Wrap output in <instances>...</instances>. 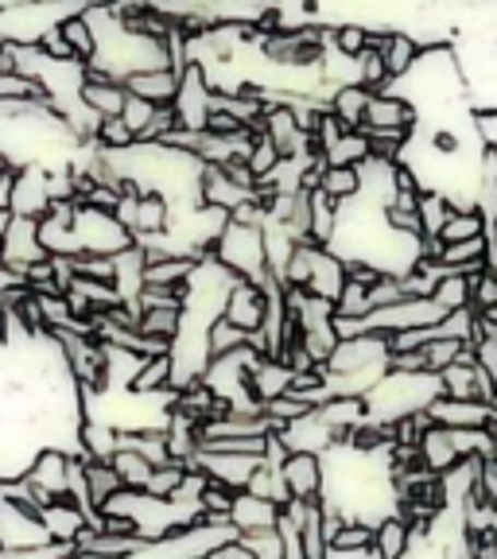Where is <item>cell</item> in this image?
Here are the masks:
<instances>
[{"instance_id": "d6986e66", "label": "cell", "mask_w": 497, "mask_h": 559, "mask_svg": "<svg viewBox=\"0 0 497 559\" xmlns=\"http://www.w3.org/2000/svg\"><path fill=\"white\" fill-rule=\"evenodd\" d=\"M179 79H184V67H159V70H140L132 79H125L129 94L149 97L156 105H171L179 94Z\"/></svg>"}, {"instance_id": "9c48e42d", "label": "cell", "mask_w": 497, "mask_h": 559, "mask_svg": "<svg viewBox=\"0 0 497 559\" xmlns=\"http://www.w3.org/2000/svg\"><path fill=\"white\" fill-rule=\"evenodd\" d=\"M366 132H416L419 129V114L409 97L393 94V90H381V94L369 97L366 105Z\"/></svg>"}, {"instance_id": "8992f818", "label": "cell", "mask_w": 497, "mask_h": 559, "mask_svg": "<svg viewBox=\"0 0 497 559\" xmlns=\"http://www.w3.org/2000/svg\"><path fill=\"white\" fill-rule=\"evenodd\" d=\"M47 540H51V533H47L39 509L0 498V548L16 551V548H35V544H47Z\"/></svg>"}, {"instance_id": "7bdbcfd3", "label": "cell", "mask_w": 497, "mask_h": 559, "mask_svg": "<svg viewBox=\"0 0 497 559\" xmlns=\"http://www.w3.org/2000/svg\"><path fill=\"white\" fill-rule=\"evenodd\" d=\"M234 493L237 489L222 486V481H206V489H202V509L206 513H234Z\"/></svg>"}, {"instance_id": "7c38bea8", "label": "cell", "mask_w": 497, "mask_h": 559, "mask_svg": "<svg viewBox=\"0 0 497 559\" xmlns=\"http://www.w3.org/2000/svg\"><path fill=\"white\" fill-rule=\"evenodd\" d=\"M280 471H284V481H288L292 498H299V501H323V486H327L323 454L292 451L288 463L280 466Z\"/></svg>"}, {"instance_id": "836d02e7", "label": "cell", "mask_w": 497, "mask_h": 559, "mask_svg": "<svg viewBox=\"0 0 497 559\" xmlns=\"http://www.w3.org/2000/svg\"><path fill=\"white\" fill-rule=\"evenodd\" d=\"M319 191H327L334 202H350L362 194V167H342V164H327L323 167V183Z\"/></svg>"}, {"instance_id": "8d00e7d4", "label": "cell", "mask_w": 497, "mask_h": 559, "mask_svg": "<svg viewBox=\"0 0 497 559\" xmlns=\"http://www.w3.org/2000/svg\"><path fill=\"white\" fill-rule=\"evenodd\" d=\"M94 144L102 152H129L132 144H140V136L125 124V117H102L94 132Z\"/></svg>"}, {"instance_id": "816d5d0a", "label": "cell", "mask_w": 497, "mask_h": 559, "mask_svg": "<svg viewBox=\"0 0 497 559\" xmlns=\"http://www.w3.org/2000/svg\"><path fill=\"white\" fill-rule=\"evenodd\" d=\"M0 55H9V44H4V35H0Z\"/></svg>"}, {"instance_id": "d6a6232c", "label": "cell", "mask_w": 497, "mask_h": 559, "mask_svg": "<svg viewBox=\"0 0 497 559\" xmlns=\"http://www.w3.org/2000/svg\"><path fill=\"white\" fill-rule=\"evenodd\" d=\"M327 164H342V167H366L374 159V148H369V132L358 129V132H346V136L334 144V148L323 152Z\"/></svg>"}, {"instance_id": "8fae6325", "label": "cell", "mask_w": 497, "mask_h": 559, "mask_svg": "<svg viewBox=\"0 0 497 559\" xmlns=\"http://www.w3.org/2000/svg\"><path fill=\"white\" fill-rule=\"evenodd\" d=\"M24 478L32 481L39 493H47V498H67L70 493V451L44 447V451L32 459Z\"/></svg>"}, {"instance_id": "ee69618b", "label": "cell", "mask_w": 497, "mask_h": 559, "mask_svg": "<svg viewBox=\"0 0 497 559\" xmlns=\"http://www.w3.org/2000/svg\"><path fill=\"white\" fill-rule=\"evenodd\" d=\"M39 47H44V51L51 55V59H79V55H74V47L67 44V35H62L59 27H55V32H47L44 44H39Z\"/></svg>"}, {"instance_id": "f907efd6", "label": "cell", "mask_w": 497, "mask_h": 559, "mask_svg": "<svg viewBox=\"0 0 497 559\" xmlns=\"http://www.w3.org/2000/svg\"><path fill=\"white\" fill-rule=\"evenodd\" d=\"M12 171H16V167H12V159L0 152V175H12Z\"/></svg>"}, {"instance_id": "f546056e", "label": "cell", "mask_w": 497, "mask_h": 559, "mask_svg": "<svg viewBox=\"0 0 497 559\" xmlns=\"http://www.w3.org/2000/svg\"><path fill=\"white\" fill-rule=\"evenodd\" d=\"M436 299L439 307L447 311H463V307L474 304V288H471V276L466 272H454V269H439V284H436Z\"/></svg>"}, {"instance_id": "30bf717a", "label": "cell", "mask_w": 497, "mask_h": 559, "mask_svg": "<svg viewBox=\"0 0 497 559\" xmlns=\"http://www.w3.org/2000/svg\"><path fill=\"white\" fill-rule=\"evenodd\" d=\"M276 436L284 439V447H288V451H307V454H327L334 443H339V431H334L331 424H327L323 412H319V408L304 412L299 419L284 424V428H280Z\"/></svg>"}, {"instance_id": "ba28073f", "label": "cell", "mask_w": 497, "mask_h": 559, "mask_svg": "<svg viewBox=\"0 0 497 559\" xmlns=\"http://www.w3.org/2000/svg\"><path fill=\"white\" fill-rule=\"evenodd\" d=\"M346 276H350L346 261L334 253L331 245L307 241V280H304V292H311V296L339 304L342 288H346Z\"/></svg>"}, {"instance_id": "3957f363", "label": "cell", "mask_w": 497, "mask_h": 559, "mask_svg": "<svg viewBox=\"0 0 497 559\" xmlns=\"http://www.w3.org/2000/svg\"><path fill=\"white\" fill-rule=\"evenodd\" d=\"M117 218L132 229V237H156L171 226V202L156 191H125L114 210Z\"/></svg>"}, {"instance_id": "d590c367", "label": "cell", "mask_w": 497, "mask_h": 559, "mask_svg": "<svg viewBox=\"0 0 497 559\" xmlns=\"http://www.w3.org/2000/svg\"><path fill=\"white\" fill-rule=\"evenodd\" d=\"M369 24L362 20H342V24H331V47L346 59H358L362 51L369 47Z\"/></svg>"}, {"instance_id": "c3c4849f", "label": "cell", "mask_w": 497, "mask_h": 559, "mask_svg": "<svg viewBox=\"0 0 497 559\" xmlns=\"http://www.w3.org/2000/svg\"><path fill=\"white\" fill-rule=\"evenodd\" d=\"M74 559H121V556H105V551H97V548H79Z\"/></svg>"}, {"instance_id": "cb8c5ba5", "label": "cell", "mask_w": 497, "mask_h": 559, "mask_svg": "<svg viewBox=\"0 0 497 559\" xmlns=\"http://www.w3.org/2000/svg\"><path fill=\"white\" fill-rule=\"evenodd\" d=\"M82 474H86V498H90V509H94V513L125 489L121 474L114 471V463H105V459H86V463H82Z\"/></svg>"}, {"instance_id": "603a6c76", "label": "cell", "mask_w": 497, "mask_h": 559, "mask_svg": "<svg viewBox=\"0 0 497 559\" xmlns=\"http://www.w3.org/2000/svg\"><path fill=\"white\" fill-rule=\"evenodd\" d=\"M129 393L137 396H159V393H175V361L171 354H152L140 366L137 381H132Z\"/></svg>"}, {"instance_id": "ffe728a7", "label": "cell", "mask_w": 497, "mask_h": 559, "mask_svg": "<svg viewBox=\"0 0 497 559\" xmlns=\"http://www.w3.org/2000/svg\"><path fill=\"white\" fill-rule=\"evenodd\" d=\"M412 540H416V533H412V524L404 521L401 513L384 516V521L374 524V556L377 559H404L412 551Z\"/></svg>"}, {"instance_id": "4dcf8cb0", "label": "cell", "mask_w": 497, "mask_h": 559, "mask_svg": "<svg viewBox=\"0 0 497 559\" xmlns=\"http://www.w3.org/2000/svg\"><path fill=\"white\" fill-rule=\"evenodd\" d=\"M342 202H334L327 191H311V241L315 245H331L334 229H339Z\"/></svg>"}, {"instance_id": "7dc6e473", "label": "cell", "mask_w": 497, "mask_h": 559, "mask_svg": "<svg viewBox=\"0 0 497 559\" xmlns=\"http://www.w3.org/2000/svg\"><path fill=\"white\" fill-rule=\"evenodd\" d=\"M12 218H16V214H12V206H0V241H4V234H9Z\"/></svg>"}, {"instance_id": "ab89813d", "label": "cell", "mask_w": 497, "mask_h": 559, "mask_svg": "<svg viewBox=\"0 0 497 559\" xmlns=\"http://www.w3.org/2000/svg\"><path fill=\"white\" fill-rule=\"evenodd\" d=\"M159 109H164V105L149 102V97H140V94H129V102H125L121 117H125V124H129V129L137 132L140 140H144V132L152 129V121H156Z\"/></svg>"}, {"instance_id": "1f68e13d", "label": "cell", "mask_w": 497, "mask_h": 559, "mask_svg": "<svg viewBox=\"0 0 497 559\" xmlns=\"http://www.w3.org/2000/svg\"><path fill=\"white\" fill-rule=\"evenodd\" d=\"M114 463V471L121 474L125 489H144L152 478V471H156V463H152L149 454L132 451V447H117V454L109 459Z\"/></svg>"}, {"instance_id": "f6af8a7d", "label": "cell", "mask_w": 497, "mask_h": 559, "mask_svg": "<svg viewBox=\"0 0 497 559\" xmlns=\"http://www.w3.org/2000/svg\"><path fill=\"white\" fill-rule=\"evenodd\" d=\"M210 559H257V556H253V551H249V548H245L241 540H234V544H226V548L214 551V556H210Z\"/></svg>"}, {"instance_id": "b9f144b4", "label": "cell", "mask_w": 497, "mask_h": 559, "mask_svg": "<svg viewBox=\"0 0 497 559\" xmlns=\"http://www.w3.org/2000/svg\"><path fill=\"white\" fill-rule=\"evenodd\" d=\"M331 548H342V551L374 548V524H369V521H346V524H342V533L331 540Z\"/></svg>"}, {"instance_id": "44dd1931", "label": "cell", "mask_w": 497, "mask_h": 559, "mask_svg": "<svg viewBox=\"0 0 497 559\" xmlns=\"http://www.w3.org/2000/svg\"><path fill=\"white\" fill-rule=\"evenodd\" d=\"M323 419L339 431V439H350L362 424H369V401L366 396H331L327 404H319Z\"/></svg>"}, {"instance_id": "83f0119b", "label": "cell", "mask_w": 497, "mask_h": 559, "mask_svg": "<svg viewBox=\"0 0 497 559\" xmlns=\"http://www.w3.org/2000/svg\"><path fill=\"white\" fill-rule=\"evenodd\" d=\"M471 237H486V218L478 214V206H454L451 214H447L436 241L454 245V241H471Z\"/></svg>"}, {"instance_id": "277c9868", "label": "cell", "mask_w": 497, "mask_h": 559, "mask_svg": "<svg viewBox=\"0 0 497 559\" xmlns=\"http://www.w3.org/2000/svg\"><path fill=\"white\" fill-rule=\"evenodd\" d=\"M269 280H264V284H257V280L237 276L234 288H229L226 311H222V314H226L234 326H241L245 334H257L264 326V319H269V304H272Z\"/></svg>"}, {"instance_id": "5b68a950", "label": "cell", "mask_w": 497, "mask_h": 559, "mask_svg": "<svg viewBox=\"0 0 497 559\" xmlns=\"http://www.w3.org/2000/svg\"><path fill=\"white\" fill-rule=\"evenodd\" d=\"M0 261L9 264L12 272H20L24 276L32 264L47 261L51 257V249L44 245V226H39V218H12L9 234H4V241H0Z\"/></svg>"}, {"instance_id": "f1b7e54d", "label": "cell", "mask_w": 497, "mask_h": 559, "mask_svg": "<svg viewBox=\"0 0 497 559\" xmlns=\"http://www.w3.org/2000/svg\"><path fill=\"white\" fill-rule=\"evenodd\" d=\"M27 102H47L44 86L16 67L0 70V105H27Z\"/></svg>"}, {"instance_id": "ac0fdd59", "label": "cell", "mask_w": 497, "mask_h": 559, "mask_svg": "<svg viewBox=\"0 0 497 559\" xmlns=\"http://www.w3.org/2000/svg\"><path fill=\"white\" fill-rule=\"evenodd\" d=\"M419 463L428 466L431 474H447L451 466L463 463V454L454 447V431L443 428V424H431V428L419 431Z\"/></svg>"}, {"instance_id": "bcb514c9", "label": "cell", "mask_w": 497, "mask_h": 559, "mask_svg": "<svg viewBox=\"0 0 497 559\" xmlns=\"http://www.w3.org/2000/svg\"><path fill=\"white\" fill-rule=\"evenodd\" d=\"M482 489H486V498L497 506V463H486V471H482Z\"/></svg>"}, {"instance_id": "7402d4cb", "label": "cell", "mask_w": 497, "mask_h": 559, "mask_svg": "<svg viewBox=\"0 0 497 559\" xmlns=\"http://www.w3.org/2000/svg\"><path fill=\"white\" fill-rule=\"evenodd\" d=\"M292 373L296 369L288 366L284 358H261L253 369V377H249V389H253L257 401H276V396H284L292 389Z\"/></svg>"}, {"instance_id": "d4e9b609", "label": "cell", "mask_w": 497, "mask_h": 559, "mask_svg": "<svg viewBox=\"0 0 497 559\" xmlns=\"http://www.w3.org/2000/svg\"><path fill=\"white\" fill-rule=\"evenodd\" d=\"M137 331L144 338H159L167 346H175V338L184 331V307H144L137 314Z\"/></svg>"}, {"instance_id": "2e32d148", "label": "cell", "mask_w": 497, "mask_h": 559, "mask_svg": "<svg viewBox=\"0 0 497 559\" xmlns=\"http://www.w3.org/2000/svg\"><path fill=\"white\" fill-rule=\"evenodd\" d=\"M199 194H202V202H206V206H218V210H226V214H234L241 202L257 199V191L234 183V179H229V171L222 164H206V167H202Z\"/></svg>"}, {"instance_id": "681fc988", "label": "cell", "mask_w": 497, "mask_h": 559, "mask_svg": "<svg viewBox=\"0 0 497 559\" xmlns=\"http://www.w3.org/2000/svg\"><path fill=\"white\" fill-rule=\"evenodd\" d=\"M486 237H489V245H494V253H497V214H494V222H489Z\"/></svg>"}, {"instance_id": "484cf974", "label": "cell", "mask_w": 497, "mask_h": 559, "mask_svg": "<svg viewBox=\"0 0 497 559\" xmlns=\"http://www.w3.org/2000/svg\"><path fill=\"white\" fill-rule=\"evenodd\" d=\"M439 384H443V396H451V401H482L474 349L466 354V358L454 361V366H447L443 373H439Z\"/></svg>"}, {"instance_id": "4316f807", "label": "cell", "mask_w": 497, "mask_h": 559, "mask_svg": "<svg viewBox=\"0 0 497 559\" xmlns=\"http://www.w3.org/2000/svg\"><path fill=\"white\" fill-rule=\"evenodd\" d=\"M374 97V90L358 86V82H350V86H339L331 94V114L346 124L350 132H358L366 124V105Z\"/></svg>"}, {"instance_id": "5bb4252c", "label": "cell", "mask_w": 497, "mask_h": 559, "mask_svg": "<svg viewBox=\"0 0 497 559\" xmlns=\"http://www.w3.org/2000/svg\"><path fill=\"white\" fill-rule=\"evenodd\" d=\"M82 102L94 117H121L125 102H129V86L105 70L86 67V86H82Z\"/></svg>"}, {"instance_id": "52a82bcc", "label": "cell", "mask_w": 497, "mask_h": 559, "mask_svg": "<svg viewBox=\"0 0 497 559\" xmlns=\"http://www.w3.org/2000/svg\"><path fill=\"white\" fill-rule=\"evenodd\" d=\"M261 466V454H237V451H210V447H199L191 459V471H202L210 481H222L229 489H245L249 478Z\"/></svg>"}, {"instance_id": "e575fe53", "label": "cell", "mask_w": 497, "mask_h": 559, "mask_svg": "<svg viewBox=\"0 0 497 559\" xmlns=\"http://www.w3.org/2000/svg\"><path fill=\"white\" fill-rule=\"evenodd\" d=\"M59 32L67 35V44L74 47V55H79V62H86V67H90V62L97 59V35H94V27H90V20H86V9L62 20Z\"/></svg>"}, {"instance_id": "6da1fadb", "label": "cell", "mask_w": 497, "mask_h": 559, "mask_svg": "<svg viewBox=\"0 0 497 559\" xmlns=\"http://www.w3.org/2000/svg\"><path fill=\"white\" fill-rule=\"evenodd\" d=\"M210 253L218 257L234 276L257 280V284H264V280L272 276L269 272V245H264V226H245V222L229 218Z\"/></svg>"}, {"instance_id": "e0dca14e", "label": "cell", "mask_w": 497, "mask_h": 559, "mask_svg": "<svg viewBox=\"0 0 497 559\" xmlns=\"http://www.w3.org/2000/svg\"><path fill=\"white\" fill-rule=\"evenodd\" d=\"M428 416L436 419V424H443V428H489V424H494V404L439 396V401H431Z\"/></svg>"}, {"instance_id": "9a60e30c", "label": "cell", "mask_w": 497, "mask_h": 559, "mask_svg": "<svg viewBox=\"0 0 497 559\" xmlns=\"http://www.w3.org/2000/svg\"><path fill=\"white\" fill-rule=\"evenodd\" d=\"M234 524L237 533H269V528H280V516H284V506L269 498H257L249 489H237L234 493Z\"/></svg>"}, {"instance_id": "f35d334b", "label": "cell", "mask_w": 497, "mask_h": 559, "mask_svg": "<svg viewBox=\"0 0 497 559\" xmlns=\"http://www.w3.org/2000/svg\"><path fill=\"white\" fill-rule=\"evenodd\" d=\"M253 338V334H245L241 326H234L222 314V319H214V326H210V361L222 358V354H234L237 346H245V342Z\"/></svg>"}, {"instance_id": "60d3db41", "label": "cell", "mask_w": 497, "mask_h": 559, "mask_svg": "<svg viewBox=\"0 0 497 559\" xmlns=\"http://www.w3.org/2000/svg\"><path fill=\"white\" fill-rule=\"evenodd\" d=\"M241 544L253 551L257 559H288V540L280 528H269V533H245Z\"/></svg>"}, {"instance_id": "4fadbf2b", "label": "cell", "mask_w": 497, "mask_h": 559, "mask_svg": "<svg viewBox=\"0 0 497 559\" xmlns=\"http://www.w3.org/2000/svg\"><path fill=\"white\" fill-rule=\"evenodd\" d=\"M39 516H44V524H47V533H51V540L74 544V548H79L82 536H86L90 528H94V524H90V516H86V509H82L79 501H70V498L47 501V506L39 509ZM94 533H97V528H94Z\"/></svg>"}, {"instance_id": "7a4b0ae2", "label": "cell", "mask_w": 497, "mask_h": 559, "mask_svg": "<svg viewBox=\"0 0 497 559\" xmlns=\"http://www.w3.org/2000/svg\"><path fill=\"white\" fill-rule=\"evenodd\" d=\"M179 129L206 132V121L214 114V82H210L202 62H184V79H179V94L171 102Z\"/></svg>"}, {"instance_id": "74e56055", "label": "cell", "mask_w": 497, "mask_h": 559, "mask_svg": "<svg viewBox=\"0 0 497 559\" xmlns=\"http://www.w3.org/2000/svg\"><path fill=\"white\" fill-rule=\"evenodd\" d=\"M358 86L374 90V94H381V90L393 86V79H389V67H384V55L377 51V47H366V51L358 55Z\"/></svg>"}]
</instances>
